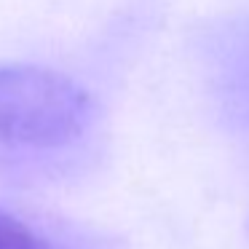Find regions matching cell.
<instances>
[{
    "label": "cell",
    "mask_w": 249,
    "mask_h": 249,
    "mask_svg": "<svg viewBox=\"0 0 249 249\" xmlns=\"http://www.w3.org/2000/svg\"><path fill=\"white\" fill-rule=\"evenodd\" d=\"M94 97L65 72L8 62L0 65V145L62 147L86 134Z\"/></svg>",
    "instance_id": "1"
},
{
    "label": "cell",
    "mask_w": 249,
    "mask_h": 249,
    "mask_svg": "<svg viewBox=\"0 0 249 249\" xmlns=\"http://www.w3.org/2000/svg\"><path fill=\"white\" fill-rule=\"evenodd\" d=\"M0 249H59L17 214L0 209Z\"/></svg>",
    "instance_id": "2"
}]
</instances>
